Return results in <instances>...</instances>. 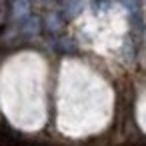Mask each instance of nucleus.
<instances>
[{"label":"nucleus","instance_id":"1","mask_svg":"<svg viewBox=\"0 0 146 146\" xmlns=\"http://www.w3.org/2000/svg\"><path fill=\"white\" fill-rule=\"evenodd\" d=\"M84 8V0H62V18L72 20Z\"/></svg>","mask_w":146,"mask_h":146},{"label":"nucleus","instance_id":"2","mask_svg":"<svg viewBox=\"0 0 146 146\" xmlns=\"http://www.w3.org/2000/svg\"><path fill=\"white\" fill-rule=\"evenodd\" d=\"M12 14L16 20H26L30 16V0H14L12 2Z\"/></svg>","mask_w":146,"mask_h":146},{"label":"nucleus","instance_id":"3","mask_svg":"<svg viewBox=\"0 0 146 146\" xmlns=\"http://www.w3.org/2000/svg\"><path fill=\"white\" fill-rule=\"evenodd\" d=\"M118 2H120L132 16H138V2H136V0H118Z\"/></svg>","mask_w":146,"mask_h":146},{"label":"nucleus","instance_id":"4","mask_svg":"<svg viewBox=\"0 0 146 146\" xmlns=\"http://www.w3.org/2000/svg\"><path fill=\"white\" fill-rule=\"evenodd\" d=\"M60 26H62V20H60V18H56V14H50V16H48V28L58 30Z\"/></svg>","mask_w":146,"mask_h":146},{"label":"nucleus","instance_id":"5","mask_svg":"<svg viewBox=\"0 0 146 146\" xmlns=\"http://www.w3.org/2000/svg\"><path fill=\"white\" fill-rule=\"evenodd\" d=\"M108 6V0H94V8L100 10V8H106Z\"/></svg>","mask_w":146,"mask_h":146}]
</instances>
